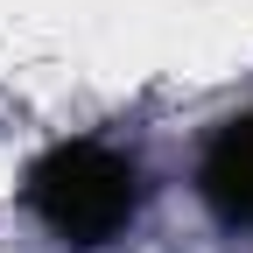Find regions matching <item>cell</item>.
<instances>
[{"label":"cell","instance_id":"7a4b0ae2","mask_svg":"<svg viewBox=\"0 0 253 253\" xmlns=\"http://www.w3.org/2000/svg\"><path fill=\"white\" fill-rule=\"evenodd\" d=\"M197 190L204 204L218 211V225L232 232H253V113L246 120H225L197 162Z\"/></svg>","mask_w":253,"mask_h":253},{"label":"cell","instance_id":"6da1fadb","mask_svg":"<svg viewBox=\"0 0 253 253\" xmlns=\"http://www.w3.org/2000/svg\"><path fill=\"white\" fill-rule=\"evenodd\" d=\"M28 211L71 246H106L134 218V162L99 141H63L28 169Z\"/></svg>","mask_w":253,"mask_h":253}]
</instances>
